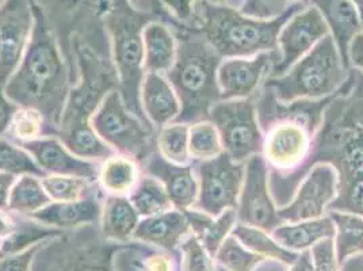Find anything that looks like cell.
Here are the masks:
<instances>
[{"label": "cell", "instance_id": "38", "mask_svg": "<svg viewBox=\"0 0 363 271\" xmlns=\"http://www.w3.org/2000/svg\"><path fill=\"white\" fill-rule=\"evenodd\" d=\"M0 172L14 175L16 178L21 175L43 178L46 175L43 168L31 157L30 153L9 137H0Z\"/></svg>", "mask_w": 363, "mask_h": 271}, {"label": "cell", "instance_id": "30", "mask_svg": "<svg viewBox=\"0 0 363 271\" xmlns=\"http://www.w3.org/2000/svg\"><path fill=\"white\" fill-rule=\"evenodd\" d=\"M238 240L242 243V245L255 253L257 255L263 256L269 260H274L279 265L290 266L298 254L289 251L284 245H281L278 241L272 238V233L260 229L257 226H244V224H236L233 228L232 233Z\"/></svg>", "mask_w": 363, "mask_h": 271}, {"label": "cell", "instance_id": "49", "mask_svg": "<svg viewBox=\"0 0 363 271\" xmlns=\"http://www.w3.org/2000/svg\"><path fill=\"white\" fill-rule=\"evenodd\" d=\"M286 271H313V263L309 251H303L300 253L296 260L288 266Z\"/></svg>", "mask_w": 363, "mask_h": 271}, {"label": "cell", "instance_id": "18", "mask_svg": "<svg viewBox=\"0 0 363 271\" xmlns=\"http://www.w3.org/2000/svg\"><path fill=\"white\" fill-rule=\"evenodd\" d=\"M140 168L143 174L155 177L164 186L174 209L186 211L194 208L198 198V179L193 162L184 166L172 165L156 151L140 165Z\"/></svg>", "mask_w": 363, "mask_h": 271}, {"label": "cell", "instance_id": "35", "mask_svg": "<svg viewBox=\"0 0 363 271\" xmlns=\"http://www.w3.org/2000/svg\"><path fill=\"white\" fill-rule=\"evenodd\" d=\"M41 183L52 202L77 201L102 190L98 182H90L71 175L48 174L41 178Z\"/></svg>", "mask_w": 363, "mask_h": 271}, {"label": "cell", "instance_id": "47", "mask_svg": "<svg viewBox=\"0 0 363 271\" xmlns=\"http://www.w3.org/2000/svg\"><path fill=\"white\" fill-rule=\"evenodd\" d=\"M19 216L18 213L9 211H0V239L3 241L10 239L18 229L19 226Z\"/></svg>", "mask_w": 363, "mask_h": 271}, {"label": "cell", "instance_id": "33", "mask_svg": "<svg viewBox=\"0 0 363 271\" xmlns=\"http://www.w3.org/2000/svg\"><path fill=\"white\" fill-rule=\"evenodd\" d=\"M50 202L52 199L46 194L41 178L34 175H21L10 192L7 211L29 217L33 213L45 208Z\"/></svg>", "mask_w": 363, "mask_h": 271}, {"label": "cell", "instance_id": "4", "mask_svg": "<svg viewBox=\"0 0 363 271\" xmlns=\"http://www.w3.org/2000/svg\"><path fill=\"white\" fill-rule=\"evenodd\" d=\"M157 19L159 16L153 7L151 11L138 10L130 0H108L104 14L122 101L136 117L150 126L151 122L147 120L140 99L141 83L145 76L143 33L148 23Z\"/></svg>", "mask_w": 363, "mask_h": 271}, {"label": "cell", "instance_id": "39", "mask_svg": "<svg viewBox=\"0 0 363 271\" xmlns=\"http://www.w3.org/2000/svg\"><path fill=\"white\" fill-rule=\"evenodd\" d=\"M177 254L178 271H218L214 256L193 233L182 241Z\"/></svg>", "mask_w": 363, "mask_h": 271}, {"label": "cell", "instance_id": "52", "mask_svg": "<svg viewBox=\"0 0 363 271\" xmlns=\"http://www.w3.org/2000/svg\"><path fill=\"white\" fill-rule=\"evenodd\" d=\"M289 4H308L309 0H288Z\"/></svg>", "mask_w": 363, "mask_h": 271}, {"label": "cell", "instance_id": "51", "mask_svg": "<svg viewBox=\"0 0 363 271\" xmlns=\"http://www.w3.org/2000/svg\"><path fill=\"white\" fill-rule=\"evenodd\" d=\"M352 4H354V7L357 9V11H358V14H359V18H361V22H362L363 25V0H350Z\"/></svg>", "mask_w": 363, "mask_h": 271}, {"label": "cell", "instance_id": "29", "mask_svg": "<svg viewBox=\"0 0 363 271\" xmlns=\"http://www.w3.org/2000/svg\"><path fill=\"white\" fill-rule=\"evenodd\" d=\"M335 226L333 244L339 263L363 254V216L350 211H328Z\"/></svg>", "mask_w": 363, "mask_h": 271}, {"label": "cell", "instance_id": "27", "mask_svg": "<svg viewBox=\"0 0 363 271\" xmlns=\"http://www.w3.org/2000/svg\"><path fill=\"white\" fill-rule=\"evenodd\" d=\"M184 213L191 228V233L197 236L213 256L216 255L220 245L238 224L236 209H228L216 217L196 208H191Z\"/></svg>", "mask_w": 363, "mask_h": 271}, {"label": "cell", "instance_id": "14", "mask_svg": "<svg viewBox=\"0 0 363 271\" xmlns=\"http://www.w3.org/2000/svg\"><path fill=\"white\" fill-rule=\"evenodd\" d=\"M34 29L31 0H4L0 4V86L16 72Z\"/></svg>", "mask_w": 363, "mask_h": 271}, {"label": "cell", "instance_id": "15", "mask_svg": "<svg viewBox=\"0 0 363 271\" xmlns=\"http://www.w3.org/2000/svg\"><path fill=\"white\" fill-rule=\"evenodd\" d=\"M327 35H330V29L321 13L312 4L305 6L289 19L278 34L279 60L274 65L270 77L285 74Z\"/></svg>", "mask_w": 363, "mask_h": 271}, {"label": "cell", "instance_id": "31", "mask_svg": "<svg viewBox=\"0 0 363 271\" xmlns=\"http://www.w3.org/2000/svg\"><path fill=\"white\" fill-rule=\"evenodd\" d=\"M128 198L138 213L140 219L151 217L174 209L164 186L155 177L143 172Z\"/></svg>", "mask_w": 363, "mask_h": 271}, {"label": "cell", "instance_id": "9", "mask_svg": "<svg viewBox=\"0 0 363 271\" xmlns=\"http://www.w3.org/2000/svg\"><path fill=\"white\" fill-rule=\"evenodd\" d=\"M92 129L118 155L138 165L157 151V131L136 117L122 101L120 91H111L92 114Z\"/></svg>", "mask_w": 363, "mask_h": 271}, {"label": "cell", "instance_id": "17", "mask_svg": "<svg viewBox=\"0 0 363 271\" xmlns=\"http://www.w3.org/2000/svg\"><path fill=\"white\" fill-rule=\"evenodd\" d=\"M18 145L30 153L31 157L43 168L46 175H71L90 182H98L101 163L77 157L67 150L56 136H44Z\"/></svg>", "mask_w": 363, "mask_h": 271}, {"label": "cell", "instance_id": "12", "mask_svg": "<svg viewBox=\"0 0 363 271\" xmlns=\"http://www.w3.org/2000/svg\"><path fill=\"white\" fill-rule=\"evenodd\" d=\"M337 192L336 168L328 162H318L303 175L288 204L278 208V214L284 223L320 219L328 213Z\"/></svg>", "mask_w": 363, "mask_h": 271}, {"label": "cell", "instance_id": "23", "mask_svg": "<svg viewBox=\"0 0 363 271\" xmlns=\"http://www.w3.org/2000/svg\"><path fill=\"white\" fill-rule=\"evenodd\" d=\"M178 254L132 240L118 244L111 256L113 271H178Z\"/></svg>", "mask_w": 363, "mask_h": 271}, {"label": "cell", "instance_id": "6", "mask_svg": "<svg viewBox=\"0 0 363 271\" xmlns=\"http://www.w3.org/2000/svg\"><path fill=\"white\" fill-rule=\"evenodd\" d=\"M315 113V111H313ZM309 114L305 110L281 113L263 131L262 156L269 167L270 182L293 179V187L312 166V155L323 113Z\"/></svg>", "mask_w": 363, "mask_h": 271}, {"label": "cell", "instance_id": "1", "mask_svg": "<svg viewBox=\"0 0 363 271\" xmlns=\"http://www.w3.org/2000/svg\"><path fill=\"white\" fill-rule=\"evenodd\" d=\"M31 4L34 29L30 43L3 89L16 105L37 110L45 120L49 136L57 137L64 107L76 83V74L64 57L44 13L33 0Z\"/></svg>", "mask_w": 363, "mask_h": 271}, {"label": "cell", "instance_id": "32", "mask_svg": "<svg viewBox=\"0 0 363 271\" xmlns=\"http://www.w3.org/2000/svg\"><path fill=\"white\" fill-rule=\"evenodd\" d=\"M57 137L68 151L72 152L75 156L84 160L102 163L108 157L117 155V152L111 147H108L106 143L96 135L91 125L60 132Z\"/></svg>", "mask_w": 363, "mask_h": 271}, {"label": "cell", "instance_id": "11", "mask_svg": "<svg viewBox=\"0 0 363 271\" xmlns=\"http://www.w3.org/2000/svg\"><path fill=\"white\" fill-rule=\"evenodd\" d=\"M198 179L194 208L213 217L236 209L245 175V163L233 162L225 152L212 160L193 162Z\"/></svg>", "mask_w": 363, "mask_h": 271}, {"label": "cell", "instance_id": "7", "mask_svg": "<svg viewBox=\"0 0 363 271\" xmlns=\"http://www.w3.org/2000/svg\"><path fill=\"white\" fill-rule=\"evenodd\" d=\"M75 59L76 83L61 116L59 133L90 126L91 117L111 91L118 90V76L111 55L99 52L80 35L69 41Z\"/></svg>", "mask_w": 363, "mask_h": 271}, {"label": "cell", "instance_id": "13", "mask_svg": "<svg viewBox=\"0 0 363 271\" xmlns=\"http://www.w3.org/2000/svg\"><path fill=\"white\" fill-rule=\"evenodd\" d=\"M236 216L239 224L257 226L270 233L284 224L278 214V205L272 198L269 167L262 155H255L245 162Z\"/></svg>", "mask_w": 363, "mask_h": 271}, {"label": "cell", "instance_id": "43", "mask_svg": "<svg viewBox=\"0 0 363 271\" xmlns=\"http://www.w3.org/2000/svg\"><path fill=\"white\" fill-rule=\"evenodd\" d=\"M45 241L33 244L29 248L16 254L0 256V271H30L34 258L45 244Z\"/></svg>", "mask_w": 363, "mask_h": 271}, {"label": "cell", "instance_id": "20", "mask_svg": "<svg viewBox=\"0 0 363 271\" xmlns=\"http://www.w3.org/2000/svg\"><path fill=\"white\" fill-rule=\"evenodd\" d=\"M191 233L187 216L178 209L140 219L133 240L150 244L156 248L177 253L179 244Z\"/></svg>", "mask_w": 363, "mask_h": 271}, {"label": "cell", "instance_id": "3", "mask_svg": "<svg viewBox=\"0 0 363 271\" xmlns=\"http://www.w3.org/2000/svg\"><path fill=\"white\" fill-rule=\"evenodd\" d=\"M308 4H291L285 14L275 19H255L242 16L227 3L197 0L191 6L187 25L223 59L248 57L275 50L284 25Z\"/></svg>", "mask_w": 363, "mask_h": 271}, {"label": "cell", "instance_id": "46", "mask_svg": "<svg viewBox=\"0 0 363 271\" xmlns=\"http://www.w3.org/2000/svg\"><path fill=\"white\" fill-rule=\"evenodd\" d=\"M348 65L363 75V31L357 34L350 44Z\"/></svg>", "mask_w": 363, "mask_h": 271}, {"label": "cell", "instance_id": "42", "mask_svg": "<svg viewBox=\"0 0 363 271\" xmlns=\"http://www.w3.org/2000/svg\"><path fill=\"white\" fill-rule=\"evenodd\" d=\"M313 271H339L340 263L337 260L333 239L318 241L311 250Z\"/></svg>", "mask_w": 363, "mask_h": 271}, {"label": "cell", "instance_id": "28", "mask_svg": "<svg viewBox=\"0 0 363 271\" xmlns=\"http://www.w3.org/2000/svg\"><path fill=\"white\" fill-rule=\"evenodd\" d=\"M140 177V165L133 159L117 153L101 163L98 183L105 194L128 197Z\"/></svg>", "mask_w": 363, "mask_h": 271}, {"label": "cell", "instance_id": "16", "mask_svg": "<svg viewBox=\"0 0 363 271\" xmlns=\"http://www.w3.org/2000/svg\"><path fill=\"white\" fill-rule=\"evenodd\" d=\"M278 60V49L248 57L223 59L217 70L221 101L257 96Z\"/></svg>", "mask_w": 363, "mask_h": 271}, {"label": "cell", "instance_id": "50", "mask_svg": "<svg viewBox=\"0 0 363 271\" xmlns=\"http://www.w3.org/2000/svg\"><path fill=\"white\" fill-rule=\"evenodd\" d=\"M339 271H363V254L351 256L340 265Z\"/></svg>", "mask_w": 363, "mask_h": 271}, {"label": "cell", "instance_id": "36", "mask_svg": "<svg viewBox=\"0 0 363 271\" xmlns=\"http://www.w3.org/2000/svg\"><path fill=\"white\" fill-rule=\"evenodd\" d=\"M189 152L191 162L212 160L224 152L221 137L212 121H199L189 126Z\"/></svg>", "mask_w": 363, "mask_h": 271}, {"label": "cell", "instance_id": "40", "mask_svg": "<svg viewBox=\"0 0 363 271\" xmlns=\"http://www.w3.org/2000/svg\"><path fill=\"white\" fill-rule=\"evenodd\" d=\"M49 136L44 117L29 107H19L13 118L7 137L16 144Z\"/></svg>", "mask_w": 363, "mask_h": 271}, {"label": "cell", "instance_id": "54", "mask_svg": "<svg viewBox=\"0 0 363 271\" xmlns=\"http://www.w3.org/2000/svg\"><path fill=\"white\" fill-rule=\"evenodd\" d=\"M218 271H225V270H223V269H220V267H218Z\"/></svg>", "mask_w": 363, "mask_h": 271}, {"label": "cell", "instance_id": "34", "mask_svg": "<svg viewBox=\"0 0 363 271\" xmlns=\"http://www.w3.org/2000/svg\"><path fill=\"white\" fill-rule=\"evenodd\" d=\"M189 126L182 122H171L157 129V152L167 162L178 166L191 163L189 152Z\"/></svg>", "mask_w": 363, "mask_h": 271}, {"label": "cell", "instance_id": "22", "mask_svg": "<svg viewBox=\"0 0 363 271\" xmlns=\"http://www.w3.org/2000/svg\"><path fill=\"white\" fill-rule=\"evenodd\" d=\"M324 18L330 35L333 37L337 50L348 65V48L354 37L363 31L359 14L350 0H309Z\"/></svg>", "mask_w": 363, "mask_h": 271}, {"label": "cell", "instance_id": "26", "mask_svg": "<svg viewBox=\"0 0 363 271\" xmlns=\"http://www.w3.org/2000/svg\"><path fill=\"white\" fill-rule=\"evenodd\" d=\"M138 221L140 216L128 197L105 196L99 223V231L105 240L118 244L133 240Z\"/></svg>", "mask_w": 363, "mask_h": 271}, {"label": "cell", "instance_id": "45", "mask_svg": "<svg viewBox=\"0 0 363 271\" xmlns=\"http://www.w3.org/2000/svg\"><path fill=\"white\" fill-rule=\"evenodd\" d=\"M19 106L16 105L4 92L3 86H0V137L9 133L13 118L18 111Z\"/></svg>", "mask_w": 363, "mask_h": 271}, {"label": "cell", "instance_id": "53", "mask_svg": "<svg viewBox=\"0 0 363 271\" xmlns=\"http://www.w3.org/2000/svg\"><path fill=\"white\" fill-rule=\"evenodd\" d=\"M1 253H3V240L0 239V256H1Z\"/></svg>", "mask_w": 363, "mask_h": 271}, {"label": "cell", "instance_id": "5", "mask_svg": "<svg viewBox=\"0 0 363 271\" xmlns=\"http://www.w3.org/2000/svg\"><path fill=\"white\" fill-rule=\"evenodd\" d=\"M348 71L333 37L327 35L285 74L269 77L264 87L284 105L325 101L343 89L348 82Z\"/></svg>", "mask_w": 363, "mask_h": 271}, {"label": "cell", "instance_id": "41", "mask_svg": "<svg viewBox=\"0 0 363 271\" xmlns=\"http://www.w3.org/2000/svg\"><path fill=\"white\" fill-rule=\"evenodd\" d=\"M242 16L255 19H275L285 14L291 4L288 0H236L232 4Z\"/></svg>", "mask_w": 363, "mask_h": 271}, {"label": "cell", "instance_id": "55", "mask_svg": "<svg viewBox=\"0 0 363 271\" xmlns=\"http://www.w3.org/2000/svg\"><path fill=\"white\" fill-rule=\"evenodd\" d=\"M3 1H4V0H0V4H1V3H3Z\"/></svg>", "mask_w": 363, "mask_h": 271}, {"label": "cell", "instance_id": "25", "mask_svg": "<svg viewBox=\"0 0 363 271\" xmlns=\"http://www.w3.org/2000/svg\"><path fill=\"white\" fill-rule=\"evenodd\" d=\"M272 238L281 245L300 254L309 251L315 244L324 239H333L335 226L328 213L320 219L303 220L297 223H284L272 232Z\"/></svg>", "mask_w": 363, "mask_h": 271}, {"label": "cell", "instance_id": "19", "mask_svg": "<svg viewBox=\"0 0 363 271\" xmlns=\"http://www.w3.org/2000/svg\"><path fill=\"white\" fill-rule=\"evenodd\" d=\"M105 196L106 194L104 190H101L77 201L50 202L45 208L33 213L29 217L43 226L61 231H72L86 226H99Z\"/></svg>", "mask_w": 363, "mask_h": 271}, {"label": "cell", "instance_id": "8", "mask_svg": "<svg viewBox=\"0 0 363 271\" xmlns=\"http://www.w3.org/2000/svg\"><path fill=\"white\" fill-rule=\"evenodd\" d=\"M342 122L327 129L335 133V141L316 135L320 140L335 143L336 147L315 141L312 166L320 156H330L324 162L331 163L337 171L339 192L328 211H350L363 216V123H348L345 118Z\"/></svg>", "mask_w": 363, "mask_h": 271}, {"label": "cell", "instance_id": "37", "mask_svg": "<svg viewBox=\"0 0 363 271\" xmlns=\"http://www.w3.org/2000/svg\"><path fill=\"white\" fill-rule=\"evenodd\" d=\"M216 263L225 271H257L269 259L247 250L233 235H229L217 250Z\"/></svg>", "mask_w": 363, "mask_h": 271}, {"label": "cell", "instance_id": "2", "mask_svg": "<svg viewBox=\"0 0 363 271\" xmlns=\"http://www.w3.org/2000/svg\"><path fill=\"white\" fill-rule=\"evenodd\" d=\"M152 7L174 31L178 43L177 59L166 74L181 102V114L175 122L191 125L208 120L211 109L221 101L217 70L223 57L197 31L171 16L160 0H153Z\"/></svg>", "mask_w": 363, "mask_h": 271}, {"label": "cell", "instance_id": "10", "mask_svg": "<svg viewBox=\"0 0 363 271\" xmlns=\"http://www.w3.org/2000/svg\"><path fill=\"white\" fill-rule=\"evenodd\" d=\"M257 96L220 101L209 111L208 120L217 128L224 152L236 163L262 153L263 131Z\"/></svg>", "mask_w": 363, "mask_h": 271}, {"label": "cell", "instance_id": "24", "mask_svg": "<svg viewBox=\"0 0 363 271\" xmlns=\"http://www.w3.org/2000/svg\"><path fill=\"white\" fill-rule=\"evenodd\" d=\"M143 40L145 72L166 75L177 59L178 43L175 33L166 22L157 19L145 26Z\"/></svg>", "mask_w": 363, "mask_h": 271}, {"label": "cell", "instance_id": "44", "mask_svg": "<svg viewBox=\"0 0 363 271\" xmlns=\"http://www.w3.org/2000/svg\"><path fill=\"white\" fill-rule=\"evenodd\" d=\"M169 14L175 16L179 22L187 23L191 18V6L197 0H160ZM213 3H227L228 0H209Z\"/></svg>", "mask_w": 363, "mask_h": 271}, {"label": "cell", "instance_id": "21", "mask_svg": "<svg viewBox=\"0 0 363 271\" xmlns=\"http://www.w3.org/2000/svg\"><path fill=\"white\" fill-rule=\"evenodd\" d=\"M141 107L157 131L171 122H175L181 114V102L166 75L145 72L140 91Z\"/></svg>", "mask_w": 363, "mask_h": 271}, {"label": "cell", "instance_id": "48", "mask_svg": "<svg viewBox=\"0 0 363 271\" xmlns=\"http://www.w3.org/2000/svg\"><path fill=\"white\" fill-rule=\"evenodd\" d=\"M16 177L0 172V211H7L10 192L16 183Z\"/></svg>", "mask_w": 363, "mask_h": 271}]
</instances>
